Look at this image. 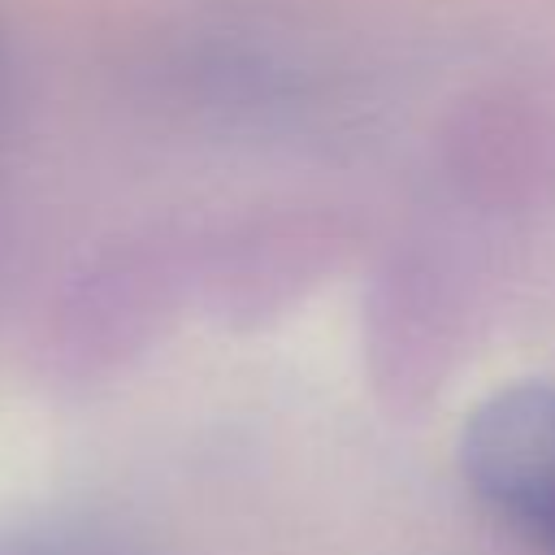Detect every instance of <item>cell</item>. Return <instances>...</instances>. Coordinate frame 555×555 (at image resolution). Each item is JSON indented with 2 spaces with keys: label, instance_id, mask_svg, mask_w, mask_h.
Here are the masks:
<instances>
[{
  "label": "cell",
  "instance_id": "1",
  "mask_svg": "<svg viewBox=\"0 0 555 555\" xmlns=\"http://www.w3.org/2000/svg\"><path fill=\"white\" fill-rule=\"evenodd\" d=\"M460 468L486 507L555 555V382L486 395L460 429Z\"/></svg>",
  "mask_w": 555,
  "mask_h": 555
}]
</instances>
